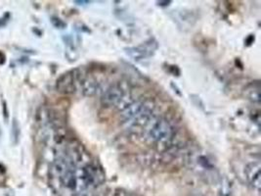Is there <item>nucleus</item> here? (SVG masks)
Wrapping results in <instances>:
<instances>
[{
	"mask_svg": "<svg viewBox=\"0 0 261 196\" xmlns=\"http://www.w3.org/2000/svg\"><path fill=\"white\" fill-rule=\"evenodd\" d=\"M6 108H7V106H6V103L5 102H3V115H4V119L5 120H7V118H8V111L6 110Z\"/></svg>",
	"mask_w": 261,
	"mask_h": 196,
	"instance_id": "obj_7",
	"label": "nucleus"
},
{
	"mask_svg": "<svg viewBox=\"0 0 261 196\" xmlns=\"http://www.w3.org/2000/svg\"><path fill=\"white\" fill-rule=\"evenodd\" d=\"M80 84L82 87V92L85 95H93L98 90V82L92 78H87L83 79Z\"/></svg>",
	"mask_w": 261,
	"mask_h": 196,
	"instance_id": "obj_5",
	"label": "nucleus"
},
{
	"mask_svg": "<svg viewBox=\"0 0 261 196\" xmlns=\"http://www.w3.org/2000/svg\"><path fill=\"white\" fill-rule=\"evenodd\" d=\"M143 129L145 131L146 137L150 141L158 144L169 142L174 135V129L169 122H167L165 119L155 116L150 118Z\"/></svg>",
	"mask_w": 261,
	"mask_h": 196,
	"instance_id": "obj_1",
	"label": "nucleus"
},
{
	"mask_svg": "<svg viewBox=\"0 0 261 196\" xmlns=\"http://www.w3.org/2000/svg\"><path fill=\"white\" fill-rule=\"evenodd\" d=\"M79 80L78 74H76V71L67 72L64 75H62L56 82V88L59 92L69 94L75 91L76 88V82Z\"/></svg>",
	"mask_w": 261,
	"mask_h": 196,
	"instance_id": "obj_2",
	"label": "nucleus"
},
{
	"mask_svg": "<svg viewBox=\"0 0 261 196\" xmlns=\"http://www.w3.org/2000/svg\"><path fill=\"white\" fill-rule=\"evenodd\" d=\"M75 3L77 4H83V3H89L88 1H75Z\"/></svg>",
	"mask_w": 261,
	"mask_h": 196,
	"instance_id": "obj_8",
	"label": "nucleus"
},
{
	"mask_svg": "<svg viewBox=\"0 0 261 196\" xmlns=\"http://www.w3.org/2000/svg\"><path fill=\"white\" fill-rule=\"evenodd\" d=\"M19 133H20L19 125H18L17 121L14 120V122H13V138H14L16 143L18 142V139H19Z\"/></svg>",
	"mask_w": 261,
	"mask_h": 196,
	"instance_id": "obj_6",
	"label": "nucleus"
},
{
	"mask_svg": "<svg viewBox=\"0 0 261 196\" xmlns=\"http://www.w3.org/2000/svg\"><path fill=\"white\" fill-rule=\"evenodd\" d=\"M126 95L125 90L119 86L114 85L109 87L102 96V103L106 106H117V104L122 100V98Z\"/></svg>",
	"mask_w": 261,
	"mask_h": 196,
	"instance_id": "obj_3",
	"label": "nucleus"
},
{
	"mask_svg": "<svg viewBox=\"0 0 261 196\" xmlns=\"http://www.w3.org/2000/svg\"><path fill=\"white\" fill-rule=\"evenodd\" d=\"M261 163L254 162L247 166L246 174L250 184L257 190L260 191L261 187Z\"/></svg>",
	"mask_w": 261,
	"mask_h": 196,
	"instance_id": "obj_4",
	"label": "nucleus"
}]
</instances>
